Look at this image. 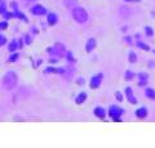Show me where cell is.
Here are the masks:
<instances>
[{"instance_id":"6da1fadb","label":"cell","mask_w":155,"mask_h":148,"mask_svg":"<svg viewBox=\"0 0 155 148\" xmlns=\"http://www.w3.org/2000/svg\"><path fill=\"white\" fill-rule=\"evenodd\" d=\"M17 81H18V76L14 71H8L5 72V75L3 76V87L5 90H13L17 85Z\"/></svg>"},{"instance_id":"7a4b0ae2","label":"cell","mask_w":155,"mask_h":148,"mask_svg":"<svg viewBox=\"0 0 155 148\" xmlns=\"http://www.w3.org/2000/svg\"><path fill=\"white\" fill-rule=\"evenodd\" d=\"M47 52L51 55L49 61L51 62H57V61H60L62 57H64V54H65V46L62 44H56L53 48H48Z\"/></svg>"},{"instance_id":"3957f363","label":"cell","mask_w":155,"mask_h":148,"mask_svg":"<svg viewBox=\"0 0 155 148\" xmlns=\"http://www.w3.org/2000/svg\"><path fill=\"white\" fill-rule=\"evenodd\" d=\"M72 18L78 22V23H85L87 21H88V13H87V11L84 8L81 7H75L74 11H72Z\"/></svg>"},{"instance_id":"277c9868","label":"cell","mask_w":155,"mask_h":148,"mask_svg":"<svg viewBox=\"0 0 155 148\" xmlns=\"http://www.w3.org/2000/svg\"><path fill=\"white\" fill-rule=\"evenodd\" d=\"M124 113L123 108H119L118 106H111L109 108V116L113 118L115 122H120L122 121V115Z\"/></svg>"},{"instance_id":"5b68a950","label":"cell","mask_w":155,"mask_h":148,"mask_svg":"<svg viewBox=\"0 0 155 148\" xmlns=\"http://www.w3.org/2000/svg\"><path fill=\"white\" fill-rule=\"evenodd\" d=\"M102 79H104V75H102V74L94 75L93 77L91 79V81H89L91 89H98V88L101 87V83H102Z\"/></svg>"},{"instance_id":"8992f818","label":"cell","mask_w":155,"mask_h":148,"mask_svg":"<svg viewBox=\"0 0 155 148\" xmlns=\"http://www.w3.org/2000/svg\"><path fill=\"white\" fill-rule=\"evenodd\" d=\"M31 13L34 14V16H44V14H47V9L43 5L36 4V5H34L31 8Z\"/></svg>"},{"instance_id":"52a82bcc","label":"cell","mask_w":155,"mask_h":148,"mask_svg":"<svg viewBox=\"0 0 155 148\" xmlns=\"http://www.w3.org/2000/svg\"><path fill=\"white\" fill-rule=\"evenodd\" d=\"M96 45H97V41H96L94 37H91V39H88V41H87V44H85L87 53H91V52H93L96 49Z\"/></svg>"},{"instance_id":"ba28073f","label":"cell","mask_w":155,"mask_h":148,"mask_svg":"<svg viewBox=\"0 0 155 148\" xmlns=\"http://www.w3.org/2000/svg\"><path fill=\"white\" fill-rule=\"evenodd\" d=\"M149 81V74L140 72L138 74V87H145Z\"/></svg>"},{"instance_id":"9c48e42d","label":"cell","mask_w":155,"mask_h":148,"mask_svg":"<svg viewBox=\"0 0 155 148\" xmlns=\"http://www.w3.org/2000/svg\"><path fill=\"white\" fill-rule=\"evenodd\" d=\"M125 95H127V99L128 101L132 103V104H136L137 103V99H136V97H134V94H133V89L132 88H125Z\"/></svg>"},{"instance_id":"30bf717a","label":"cell","mask_w":155,"mask_h":148,"mask_svg":"<svg viewBox=\"0 0 155 148\" xmlns=\"http://www.w3.org/2000/svg\"><path fill=\"white\" fill-rule=\"evenodd\" d=\"M58 21V17H57V14L56 13H47V22H48V25L49 26H54L56 23Z\"/></svg>"},{"instance_id":"8fae6325","label":"cell","mask_w":155,"mask_h":148,"mask_svg":"<svg viewBox=\"0 0 155 148\" xmlns=\"http://www.w3.org/2000/svg\"><path fill=\"white\" fill-rule=\"evenodd\" d=\"M44 74H60L65 75V68H53V67H47L44 70Z\"/></svg>"},{"instance_id":"7c38bea8","label":"cell","mask_w":155,"mask_h":148,"mask_svg":"<svg viewBox=\"0 0 155 148\" xmlns=\"http://www.w3.org/2000/svg\"><path fill=\"white\" fill-rule=\"evenodd\" d=\"M94 116L101 118V120H104V118L106 117V111L102 107H96L94 108Z\"/></svg>"},{"instance_id":"4fadbf2b","label":"cell","mask_w":155,"mask_h":148,"mask_svg":"<svg viewBox=\"0 0 155 148\" xmlns=\"http://www.w3.org/2000/svg\"><path fill=\"white\" fill-rule=\"evenodd\" d=\"M22 44H21V41H17V40H13L11 44H9L8 46V50L9 52H16V49H18V48H21Z\"/></svg>"},{"instance_id":"5bb4252c","label":"cell","mask_w":155,"mask_h":148,"mask_svg":"<svg viewBox=\"0 0 155 148\" xmlns=\"http://www.w3.org/2000/svg\"><path fill=\"white\" fill-rule=\"evenodd\" d=\"M136 116H137L138 118H145L147 116V109L145 107H141V108L136 109Z\"/></svg>"},{"instance_id":"9a60e30c","label":"cell","mask_w":155,"mask_h":148,"mask_svg":"<svg viewBox=\"0 0 155 148\" xmlns=\"http://www.w3.org/2000/svg\"><path fill=\"white\" fill-rule=\"evenodd\" d=\"M145 95L150 101H155V90L153 88H146L145 89Z\"/></svg>"},{"instance_id":"2e32d148","label":"cell","mask_w":155,"mask_h":148,"mask_svg":"<svg viewBox=\"0 0 155 148\" xmlns=\"http://www.w3.org/2000/svg\"><path fill=\"white\" fill-rule=\"evenodd\" d=\"M85 99H87V93H85V92H81L80 94H78V95H76L75 103H76V104H81V103H84Z\"/></svg>"},{"instance_id":"e0dca14e","label":"cell","mask_w":155,"mask_h":148,"mask_svg":"<svg viewBox=\"0 0 155 148\" xmlns=\"http://www.w3.org/2000/svg\"><path fill=\"white\" fill-rule=\"evenodd\" d=\"M14 17H18L21 21H23V22H27V18H26V16L23 13H21V12H18L17 9H16V12H14Z\"/></svg>"},{"instance_id":"ac0fdd59","label":"cell","mask_w":155,"mask_h":148,"mask_svg":"<svg viewBox=\"0 0 155 148\" xmlns=\"http://www.w3.org/2000/svg\"><path fill=\"white\" fill-rule=\"evenodd\" d=\"M137 46L140 48V49H142V50H146V52H149L150 50V46L147 45V44H145V43H142V41H137Z\"/></svg>"},{"instance_id":"d6986e66","label":"cell","mask_w":155,"mask_h":148,"mask_svg":"<svg viewBox=\"0 0 155 148\" xmlns=\"http://www.w3.org/2000/svg\"><path fill=\"white\" fill-rule=\"evenodd\" d=\"M128 59L130 63H136V61H137V55H136L134 52H129V54H128Z\"/></svg>"},{"instance_id":"ffe728a7","label":"cell","mask_w":155,"mask_h":148,"mask_svg":"<svg viewBox=\"0 0 155 148\" xmlns=\"http://www.w3.org/2000/svg\"><path fill=\"white\" fill-rule=\"evenodd\" d=\"M145 34H146V36H149V37L154 36V31H153V28L150 27V26H146V27H145Z\"/></svg>"},{"instance_id":"44dd1931","label":"cell","mask_w":155,"mask_h":148,"mask_svg":"<svg viewBox=\"0 0 155 148\" xmlns=\"http://www.w3.org/2000/svg\"><path fill=\"white\" fill-rule=\"evenodd\" d=\"M134 77V74L132 72V71H127V72H125V76H124V79L127 80V81H129V80H132Z\"/></svg>"},{"instance_id":"7402d4cb","label":"cell","mask_w":155,"mask_h":148,"mask_svg":"<svg viewBox=\"0 0 155 148\" xmlns=\"http://www.w3.org/2000/svg\"><path fill=\"white\" fill-rule=\"evenodd\" d=\"M66 5H67V8H75L76 7V2L75 0H66Z\"/></svg>"},{"instance_id":"603a6c76","label":"cell","mask_w":155,"mask_h":148,"mask_svg":"<svg viewBox=\"0 0 155 148\" xmlns=\"http://www.w3.org/2000/svg\"><path fill=\"white\" fill-rule=\"evenodd\" d=\"M7 28H8V22L7 21L0 22V31H4V30H7Z\"/></svg>"},{"instance_id":"cb8c5ba5","label":"cell","mask_w":155,"mask_h":148,"mask_svg":"<svg viewBox=\"0 0 155 148\" xmlns=\"http://www.w3.org/2000/svg\"><path fill=\"white\" fill-rule=\"evenodd\" d=\"M5 44H7V37L4 36L3 34H0V46L5 45Z\"/></svg>"},{"instance_id":"d4e9b609","label":"cell","mask_w":155,"mask_h":148,"mask_svg":"<svg viewBox=\"0 0 155 148\" xmlns=\"http://www.w3.org/2000/svg\"><path fill=\"white\" fill-rule=\"evenodd\" d=\"M3 16H4V18H5V20H11V18H13V17H14V13L4 12V13H3Z\"/></svg>"},{"instance_id":"484cf974","label":"cell","mask_w":155,"mask_h":148,"mask_svg":"<svg viewBox=\"0 0 155 148\" xmlns=\"http://www.w3.org/2000/svg\"><path fill=\"white\" fill-rule=\"evenodd\" d=\"M17 59H18V54L16 53V54H13V55L9 57V59H8V61H9V62H16Z\"/></svg>"},{"instance_id":"4316f807","label":"cell","mask_w":155,"mask_h":148,"mask_svg":"<svg viewBox=\"0 0 155 148\" xmlns=\"http://www.w3.org/2000/svg\"><path fill=\"white\" fill-rule=\"evenodd\" d=\"M115 97H116V99H118L119 102H122V101H123V95L120 94L119 92H116V93H115Z\"/></svg>"},{"instance_id":"83f0119b","label":"cell","mask_w":155,"mask_h":148,"mask_svg":"<svg viewBox=\"0 0 155 148\" xmlns=\"http://www.w3.org/2000/svg\"><path fill=\"white\" fill-rule=\"evenodd\" d=\"M66 57L69 58L70 62H74V61H75V59H74V57H72V54H71V52H67V53H66Z\"/></svg>"},{"instance_id":"f1b7e54d","label":"cell","mask_w":155,"mask_h":148,"mask_svg":"<svg viewBox=\"0 0 155 148\" xmlns=\"http://www.w3.org/2000/svg\"><path fill=\"white\" fill-rule=\"evenodd\" d=\"M4 12H7V8H5V4H2V5H0V14H3Z\"/></svg>"},{"instance_id":"f546056e","label":"cell","mask_w":155,"mask_h":148,"mask_svg":"<svg viewBox=\"0 0 155 148\" xmlns=\"http://www.w3.org/2000/svg\"><path fill=\"white\" fill-rule=\"evenodd\" d=\"M125 41L129 43V44H132V40H130V37H125Z\"/></svg>"},{"instance_id":"4dcf8cb0","label":"cell","mask_w":155,"mask_h":148,"mask_svg":"<svg viewBox=\"0 0 155 148\" xmlns=\"http://www.w3.org/2000/svg\"><path fill=\"white\" fill-rule=\"evenodd\" d=\"M125 2H140V0H125Z\"/></svg>"}]
</instances>
